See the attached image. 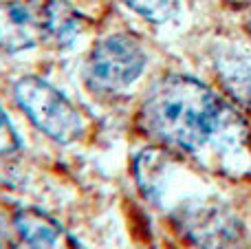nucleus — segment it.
Here are the masks:
<instances>
[{
	"label": "nucleus",
	"instance_id": "obj_1",
	"mask_svg": "<svg viewBox=\"0 0 251 249\" xmlns=\"http://www.w3.org/2000/svg\"><path fill=\"white\" fill-rule=\"evenodd\" d=\"M227 106L203 82L165 75L148 88L139 108V128L163 148L199 152L225 126Z\"/></svg>",
	"mask_w": 251,
	"mask_h": 249
},
{
	"label": "nucleus",
	"instance_id": "obj_2",
	"mask_svg": "<svg viewBox=\"0 0 251 249\" xmlns=\"http://www.w3.org/2000/svg\"><path fill=\"white\" fill-rule=\"evenodd\" d=\"M146 51L130 33H113L91 49L84 64V82L93 93H119L141 77Z\"/></svg>",
	"mask_w": 251,
	"mask_h": 249
},
{
	"label": "nucleus",
	"instance_id": "obj_3",
	"mask_svg": "<svg viewBox=\"0 0 251 249\" xmlns=\"http://www.w3.org/2000/svg\"><path fill=\"white\" fill-rule=\"evenodd\" d=\"M13 95L29 122L53 141L73 144L82 135L84 122L79 110L49 82L25 75L16 82Z\"/></svg>",
	"mask_w": 251,
	"mask_h": 249
},
{
	"label": "nucleus",
	"instance_id": "obj_4",
	"mask_svg": "<svg viewBox=\"0 0 251 249\" xmlns=\"http://www.w3.org/2000/svg\"><path fill=\"white\" fill-rule=\"evenodd\" d=\"M178 229L201 249H240L245 243V225L225 203L190 201L176 210Z\"/></svg>",
	"mask_w": 251,
	"mask_h": 249
},
{
	"label": "nucleus",
	"instance_id": "obj_5",
	"mask_svg": "<svg viewBox=\"0 0 251 249\" xmlns=\"http://www.w3.org/2000/svg\"><path fill=\"white\" fill-rule=\"evenodd\" d=\"M44 40L42 0H0V47L4 51H26Z\"/></svg>",
	"mask_w": 251,
	"mask_h": 249
},
{
	"label": "nucleus",
	"instance_id": "obj_6",
	"mask_svg": "<svg viewBox=\"0 0 251 249\" xmlns=\"http://www.w3.org/2000/svg\"><path fill=\"white\" fill-rule=\"evenodd\" d=\"M13 225L29 249H77L69 232L55 219L33 207L18 212Z\"/></svg>",
	"mask_w": 251,
	"mask_h": 249
},
{
	"label": "nucleus",
	"instance_id": "obj_7",
	"mask_svg": "<svg viewBox=\"0 0 251 249\" xmlns=\"http://www.w3.org/2000/svg\"><path fill=\"white\" fill-rule=\"evenodd\" d=\"M44 40L57 47H69L82 29V16L64 0H42Z\"/></svg>",
	"mask_w": 251,
	"mask_h": 249
},
{
	"label": "nucleus",
	"instance_id": "obj_8",
	"mask_svg": "<svg viewBox=\"0 0 251 249\" xmlns=\"http://www.w3.org/2000/svg\"><path fill=\"white\" fill-rule=\"evenodd\" d=\"M124 2L143 20L154 22V25L172 20L178 11V0H124Z\"/></svg>",
	"mask_w": 251,
	"mask_h": 249
},
{
	"label": "nucleus",
	"instance_id": "obj_9",
	"mask_svg": "<svg viewBox=\"0 0 251 249\" xmlns=\"http://www.w3.org/2000/svg\"><path fill=\"white\" fill-rule=\"evenodd\" d=\"M221 77L240 101H251V71L243 62H225L221 66Z\"/></svg>",
	"mask_w": 251,
	"mask_h": 249
},
{
	"label": "nucleus",
	"instance_id": "obj_10",
	"mask_svg": "<svg viewBox=\"0 0 251 249\" xmlns=\"http://www.w3.org/2000/svg\"><path fill=\"white\" fill-rule=\"evenodd\" d=\"M20 148V137H18L16 128L11 126L7 113L0 106V154H11Z\"/></svg>",
	"mask_w": 251,
	"mask_h": 249
},
{
	"label": "nucleus",
	"instance_id": "obj_11",
	"mask_svg": "<svg viewBox=\"0 0 251 249\" xmlns=\"http://www.w3.org/2000/svg\"><path fill=\"white\" fill-rule=\"evenodd\" d=\"M227 4H231V7H249L251 0H225Z\"/></svg>",
	"mask_w": 251,
	"mask_h": 249
},
{
	"label": "nucleus",
	"instance_id": "obj_12",
	"mask_svg": "<svg viewBox=\"0 0 251 249\" xmlns=\"http://www.w3.org/2000/svg\"><path fill=\"white\" fill-rule=\"evenodd\" d=\"M249 35H251V18H249Z\"/></svg>",
	"mask_w": 251,
	"mask_h": 249
}]
</instances>
